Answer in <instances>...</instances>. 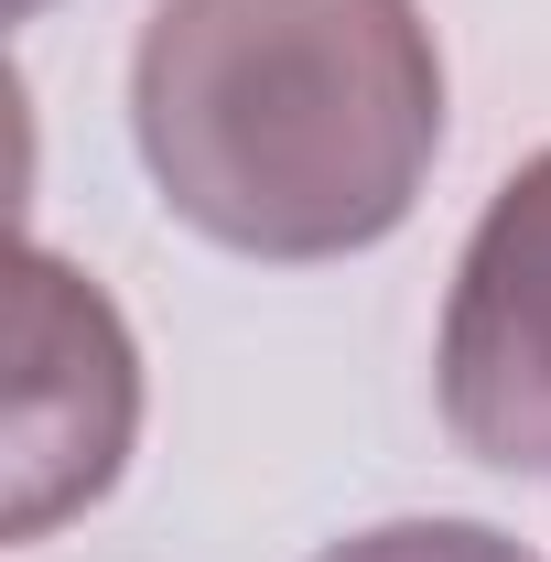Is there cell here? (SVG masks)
Instances as JSON below:
<instances>
[{
	"instance_id": "obj_1",
	"label": "cell",
	"mask_w": 551,
	"mask_h": 562,
	"mask_svg": "<svg viewBox=\"0 0 551 562\" xmlns=\"http://www.w3.org/2000/svg\"><path fill=\"white\" fill-rule=\"evenodd\" d=\"M131 140L195 238L346 260L412 216L443 151V55L421 0H151Z\"/></svg>"
},
{
	"instance_id": "obj_2",
	"label": "cell",
	"mask_w": 551,
	"mask_h": 562,
	"mask_svg": "<svg viewBox=\"0 0 551 562\" xmlns=\"http://www.w3.org/2000/svg\"><path fill=\"white\" fill-rule=\"evenodd\" d=\"M140 432V357L98 281H76L55 249L11 260V541H44L66 508L109 497Z\"/></svg>"
},
{
	"instance_id": "obj_3",
	"label": "cell",
	"mask_w": 551,
	"mask_h": 562,
	"mask_svg": "<svg viewBox=\"0 0 551 562\" xmlns=\"http://www.w3.org/2000/svg\"><path fill=\"white\" fill-rule=\"evenodd\" d=\"M432 390L476 465L551 476V151L486 195L476 238L454 260Z\"/></svg>"
},
{
	"instance_id": "obj_4",
	"label": "cell",
	"mask_w": 551,
	"mask_h": 562,
	"mask_svg": "<svg viewBox=\"0 0 551 562\" xmlns=\"http://www.w3.org/2000/svg\"><path fill=\"white\" fill-rule=\"evenodd\" d=\"M314 562H530V552L486 519H390V530H357V541H336Z\"/></svg>"
},
{
	"instance_id": "obj_5",
	"label": "cell",
	"mask_w": 551,
	"mask_h": 562,
	"mask_svg": "<svg viewBox=\"0 0 551 562\" xmlns=\"http://www.w3.org/2000/svg\"><path fill=\"white\" fill-rule=\"evenodd\" d=\"M11 11H33V0H11Z\"/></svg>"
}]
</instances>
